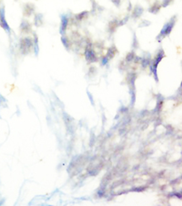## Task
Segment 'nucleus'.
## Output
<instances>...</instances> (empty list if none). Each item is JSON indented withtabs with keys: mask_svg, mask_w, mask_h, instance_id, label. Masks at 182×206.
Instances as JSON below:
<instances>
[{
	"mask_svg": "<svg viewBox=\"0 0 182 206\" xmlns=\"http://www.w3.org/2000/svg\"><path fill=\"white\" fill-rule=\"evenodd\" d=\"M61 39H62V42L64 43V46H65L66 48H67V47H68V42H67V39H66L65 37H62V38H61Z\"/></svg>",
	"mask_w": 182,
	"mask_h": 206,
	"instance_id": "6e6552de",
	"label": "nucleus"
},
{
	"mask_svg": "<svg viewBox=\"0 0 182 206\" xmlns=\"http://www.w3.org/2000/svg\"><path fill=\"white\" fill-rule=\"evenodd\" d=\"M160 4H159L158 2H155L154 3V5L149 8V11L151 12V13H153V14H156L158 10H159V8H160Z\"/></svg>",
	"mask_w": 182,
	"mask_h": 206,
	"instance_id": "39448f33",
	"label": "nucleus"
},
{
	"mask_svg": "<svg viewBox=\"0 0 182 206\" xmlns=\"http://www.w3.org/2000/svg\"><path fill=\"white\" fill-rule=\"evenodd\" d=\"M67 22H68V19L66 16H61V26H60V33L61 34H64L65 31H66V28L67 27Z\"/></svg>",
	"mask_w": 182,
	"mask_h": 206,
	"instance_id": "20e7f679",
	"label": "nucleus"
},
{
	"mask_svg": "<svg viewBox=\"0 0 182 206\" xmlns=\"http://www.w3.org/2000/svg\"><path fill=\"white\" fill-rule=\"evenodd\" d=\"M85 56H86L87 60L89 61V62H94V61L97 60V59H96V55H95L94 51H93L92 49H88V48H87V49H86Z\"/></svg>",
	"mask_w": 182,
	"mask_h": 206,
	"instance_id": "7ed1b4c3",
	"label": "nucleus"
},
{
	"mask_svg": "<svg viewBox=\"0 0 182 206\" xmlns=\"http://www.w3.org/2000/svg\"><path fill=\"white\" fill-rule=\"evenodd\" d=\"M0 23H1L2 28H3L6 31L9 32V27H8V25H7V20H6V17H5V9H4V8H2L1 10H0Z\"/></svg>",
	"mask_w": 182,
	"mask_h": 206,
	"instance_id": "f03ea898",
	"label": "nucleus"
},
{
	"mask_svg": "<svg viewBox=\"0 0 182 206\" xmlns=\"http://www.w3.org/2000/svg\"><path fill=\"white\" fill-rule=\"evenodd\" d=\"M175 19H176V17H173L169 23H167V24L163 27V28H162L160 34L158 35V37H157L158 40H160L161 38H163V37H165L166 36H169V35L170 34V32H171V30H172L174 25H175Z\"/></svg>",
	"mask_w": 182,
	"mask_h": 206,
	"instance_id": "f257e3e1",
	"label": "nucleus"
},
{
	"mask_svg": "<svg viewBox=\"0 0 182 206\" xmlns=\"http://www.w3.org/2000/svg\"><path fill=\"white\" fill-rule=\"evenodd\" d=\"M171 2H172V0H163L162 6H163L164 7H168V6H169Z\"/></svg>",
	"mask_w": 182,
	"mask_h": 206,
	"instance_id": "423d86ee",
	"label": "nucleus"
},
{
	"mask_svg": "<svg viewBox=\"0 0 182 206\" xmlns=\"http://www.w3.org/2000/svg\"><path fill=\"white\" fill-rule=\"evenodd\" d=\"M111 1L113 2V4L115 5L116 7H119L120 3H121V0H111Z\"/></svg>",
	"mask_w": 182,
	"mask_h": 206,
	"instance_id": "0eeeda50",
	"label": "nucleus"
}]
</instances>
